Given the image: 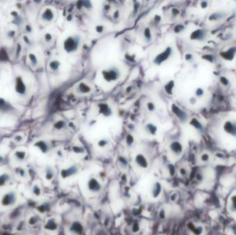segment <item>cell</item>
Wrapping results in <instances>:
<instances>
[{
    "instance_id": "4dcf8cb0",
    "label": "cell",
    "mask_w": 236,
    "mask_h": 235,
    "mask_svg": "<svg viewBox=\"0 0 236 235\" xmlns=\"http://www.w3.org/2000/svg\"><path fill=\"white\" fill-rule=\"evenodd\" d=\"M38 221H39L38 217H36V216H33V217H30L29 220H28V223L31 225H34L38 222Z\"/></svg>"
},
{
    "instance_id": "8fae6325",
    "label": "cell",
    "mask_w": 236,
    "mask_h": 235,
    "mask_svg": "<svg viewBox=\"0 0 236 235\" xmlns=\"http://www.w3.org/2000/svg\"><path fill=\"white\" fill-rule=\"evenodd\" d=\"M78 172V168L75 166H70L68 168H66V169H64L62 170L61 172V176H62V178L64 179H66V178L70 177L71 176L75 174Z\"/></svg>"
},
{
    "instance_id": "4fadbf2b",
    "label": "cell",
    "mask_w": 236,
    "mask_h": 235,
    "mask_svg": "<svg viewBox=\"0 0 236 235\" xmlns=\"http://www.w3.org/2000/svg\"><path fill=\"white\" fill-rule=\"evenodd\" d=\"M144 130L146 133L150 135L155 136L157 132V126L155 124L151 122H148L145 124L144 127Z\"/></svg>"
},
{
    "instance_id": "30bf717a",
    "label": "cell",
    "mask_w": 236,
    "mask_h": 235,
    "mask_svg": "<svg viewBox=\"0 0 236 235\" xmlns=\"http://www.w3.org/2000/svg\"><path fill=\"white\" fill-rule=\"evenodd\" d=\"M170 150L172 152L173 154L175 155H180L182 154L183 151V147L182 145L179 141H173L169 145Z\"/></svg>"
},
{
    "instance_id": "1f68e13d",
    "label": "cell",
    "mask_w": 236,
    "mask_h": 235,
    "mask_svg": "<svg viewBox=\"0 0 236 235\" xmlns=\"http://www.w3.org/2000/svg\"><path fill=\"white\" fill-rule=\"evenodd\" d=\"M98 145L101 148H104V147H106V145L108 144V141L107 139H100V141H98Z\"/></svg>"
},
{
    "instance_id": "d590c367",
    "label": "cell",
    "mask_w": 236,
    "mask_h": 235,
    "mask_svg": "<svg viewBox=\"0 0 236 235\" xmlns=\"http://www.w3.org/2000/svg\"><path fill=\"white\" fill-rule=\"evenodd\" d=\"M96 30L98 33H102L104 31V27L102 25H98L96 27Z\"/></svg>"
},
{
    "instance_id": "9a60e30c",
    "label": "cell",
    "mask_w": 236,
    "mask_h": 235,
    "mask_svg": "<svg viewBox=\"0 0 236 235\" xmlns=\"http://www.w3.org/2000/svg\"><path fill=\"white\" fill-rule=\"evenodd\" d=\"M172 111H173V113L175 115H176V116L180 119V120L183 121L186 119V113H184L182 110H181L180 108H178L177 106H176V105L172 106Z\"/></svg>"
},
{
    "instance_id": "c3c4849f",
    "label": "cell",
    "mask_w": 236,
    "mask_h": 235,
    "mask_svg": "<svg viewBox=\"0 0 236 235\" xmlns=\"http://www.w3.org/2000/svg\"><path fill=\"white\" fill-rule=\"evenodd\" d=\"M3 162H4V158H3V157L0 155V164H1V163H2Z\"/></svg>"
},
{
    "instance_id": "7c38bea8",
    "label": "cell",
    "mask_w": 236,
    "mask_h": 235,
    "mask_svg": "<svg viewBox=\"0 0 236 235\" xmlns=\"http://www.w3.org/2000/svg\"><path fill=\"white\" fill-rule=\"evenodd\" d=\"M55 14L52 9L46 8L41 15V19L46 22H51L54 20Z\"/></svg>"
},
{
    "instance_id": "7bdbcfd3",
    "label": "cell",
    "mask_w": 236,
    "mask_h": 235,
    "mask_svg": "<svg viewBox=\"0 0 236 235\" xmlns=\"http://www.w3.org/2000/svg\"><path fill=\"white\" fill-rule=\"evenodd\" d=\"M203 178H204L203 175H202V173H197V176H196V179H197V181H202Z\"/></svg>"
},
{
    "instance_id": "cb8c5ba5",
    "label": "cell",
    "mask_w": 236,
    "mask_h": 235,
    "mask_svg": "<svg viewBox=\"0 0 236 235\" xmlns=\"http://www.w3.org/2000/svg\"><path fill=\"white\" fill-rule=\"evenodd\" d=\"M26 152L23 150H18L15 152L14 154L15 158L16 159L17 161H18V162H23L26 158Z\"/></svg>"
},
{
    "instance_id": "484cf974",
    "label": "cell",
    "mask_w": 236,
    "mask_h": 235,
    "mask_svg": "<svg viewBox=\"0 0 236 235\" xmlns=\"http://www.w3.org/2000/svg\"><path fill=\"white\" fill-rule=\"evenodd\" d=\"M32 192H33V194L36 197L40 196V194L41 193L40 187H39V185L37 184L34 185L33 187H32Z\"/></svg>"
},
{
    "instance_id": "6da1fadb",
    "label": "cell",
    "mask_w": 236,
    "mask_h": 235,
    "mask_svg": "<svg viewBox=\"0 0 236 235\" xmlns=\"http://www.w3.org/2000/svg\"><path fill=\"white\" fill-rule=\"evenodd\" d=\"M81 39L79 34L71 35L65 39L63 43L64 50L68 54L75 52L79 48L81 44Z\"/></svg>"
},
{
    "instance_id": "3957f363",
    "label": "cell",
    "mask_w": 236,
    "mask_h": 235,
    "mask_svg": "<svg viewBox=\"0 0 236 235\" xmlns=\"http://www.w3.org/2000/svg\"><path fill=\"white\" fill-rule=\"evenodd\" d=\"M172 54H173V48H171V46L166 47V48L164 49L163 51H161L160 52H159L158 54L155 57V58H154L153 59V63L155 64L156 66L161 65L162 64L164 63V62H165L166 60H168L171 57V56L172 55Z\"/></svg>"
},
{
    "instance_id": "7a4b0ae2",
    "label": "cell",
    "mask_w": 236,
    "mask_h": 235,
    "mask_svg": "<svg viewBox=\"0 0 236 235\" xmlns=\"http://www.w3.org/2000/svg\"><path fill=\"white\" fill-rule=\"evenodd\" d=\"M102 76L103 79L108 82H113L117 81L120 77V72L115 66L105 68L102 71Z\"/></svg>"
},
{
    "instance_id": "bcb514c9",
    "label": "cell",
    "mask_w": 236,
    "mask_h": 235,
    "mask_svg": "<svg viewBox=\"0 0 236 235\" xmlns=\"http://www.w3.org/2000/svg\"><path fill=\"white\" fill-rule=\"evenodd\" d=\"M26 31L28 32V33H30V32L32 31V28L29 26H26Z\"/></svg>"
},
{
    "instance_id": "d6a6232c",
    "label": "cell",
    "mask_w": 236,
    "mask_h": 235,
    "mask_svg": "<svg viewBox=\"0 0 236 235\" xmlns=\"http://www.w3.org/2000/svg\"><path fill=\"white\" fill-rule=\"evenodd\" d=\"M44 40L46 43H50L53 41V35L51 33H47L44 35Z\"/></svg>"
},
{
    "instance_id": "f1b7e54d",
    "label": "cell",
    "mask_w": 236,
    "mask_h": 235,
    "mask_svg": "<svg viewBox=\"0 0 236 235\" xmlns=\"http://www.w3.org/2000/svg\"><path fill=\"white\" fill-rule=\"evenodd\" d=\"M134 143V137L131 134H129L126 137V143L128 146H131Z\"/></svg>"
},
{
    "instance_id": "d6986e66",
    "label": "cell",
    "mask_w": 236,
    "mask_h": 235,
    "mask_svg": "<svg viewBox=\"0 0 236 235\" xmlns=\"http://www.w3.org/2000/svg\"><path fill=\"white\" fill-rule=\"evenodd\" d=\"M45 227L46 229H47V230H48L51 231L55 230L56 229L58 228V223H57L55 220L54 219H51L47 221L46 223Z\"/></svg>"
},
{
    "instance_id": "4316f807",
    "label": "cell",
    "mask_w": 236,
    "mask_h": 235,
    "mask_svg": "<svg viewBox=\"0 0 236 235\" xmlns=\"http://www.w3.org/2000/svg\"><path fill=\"white\" fill-rule=\"evenodd\" d=\"M156 105L155 103H153V101H148L146 103V109L148 110V111L151 112V113H153L156 111Z\"/></svg>"
},
{
    "instance_id": "7402d4cb",
    "label": "cell",
    "mask_w": 236,
    "mask_h": 235,
    "mask_svg": "<svg viewBox=\"0 0 236 235\" xmlns=\"http://www.w3.org/2000/svg\"><path fill=\"white\" fill-rule=\"evenodd\" d=\"M10 179L11 177L8 174L3 173L0 174V187H3L6 185Z\"/></svg>"
},
{
    "instance_id": "2e32d148",
    "label": "cell",
    "mask_w": 236,
    "mask_h": 235,
    "mask_svg": "<svg viewBox=\"0 0 236 235\" xmlns=\"http://www.w3.org/2000/svg\"><path fill=\"white\" fill-rule=\"evenodd\" d=\"M188 228H189V230H191L195 235H202V234L204 232L203 227L200 226V225L196 226V225H194L193 223H189L188 225Z\"/></svg>"
},
{
    "instance_id": "603a6c76",
    "label": "cell",
    "mask_w": 236,
    "mask_h": 235,
    "mask_svg": "<svg viewBox=\"0 0 236 235\" xmlns=\"http://www.w3.org/2000/svg\"><path fill=\"white\" fill-rule=\"evenodd\" d=\"M35 145L44 153L47 152V151H48L49 149L48 143H46L45 141H43L37 142V143L35 144Z\"/></svg>"
},
{
    "instance_id": "ee69618b",
    "label": "cell",
    "mask_w": 236,
    "mask_h": 235,
    "mask_svg": "<svg viewBox=\"0 0 236 235\" xmlns=\"http://www.w3.org/2000/svg\"><path fill=\"white\" fill-rule=\"evenodd\" d=\"M22 139H23V137L20 135H17L15 137V141L17 142H21L22 141Z\"/></svg>"
},
{
    "instance_id": "ffe728a7",
    "label": "cell",
    "mask_w": 236,
    "mask_h": 235,
    "mask_svg": "<svg viewBox=\"0 0 236 235\" xmlns=\"http://www.w3.org/2000/svg\"><path fill=\"white\" fill-rule=\"evenodd\" d=\"M143 37L146 43H149L152 40V33L151 30L148 27H146L143 31Z\"/></svg>"
},
{
    "instance_id": "5bb4252c",
    "label": "cell",
    "mask_w": 236,
    "mask_h": 235,
    "mask_svg": "<svg viewBox=\"0 0 236 235\" xmlns=\"http://www.w3.org/2000/svg\"><path fill=\"white\" fill-rule=\"evenodd\" d=\"M83 227L79 222H74L70 227V232L73 235H80L82 233Z\"/></svg>"
},
{
    "instance_id": "ab89813d",
    "label": "cell",
    "mask_w": 236,
    "mask_h": 235,
    "mask_svg": "<svg viewBox=\"0 0 236 235\" xmlns=\"http://www.w3.org/2000/svg\"><path fill=\"white\" fill-rule=\"evenodd\" d=\"M73 150L77 153H81V152H83L84 150H83V148H81V147L75 146L73 148Z\"/></svg>"
},
{
    "instance_id": "ba28073f",
    "label": "cell",
    "mask_w": 236,
    "mask_h": 235,
    "mask_svg": "<svg viewBox=\"0 0 236 235\" xmlns=\"http://www.w3.org/2000/svg\"><path fill=\"white\" fill-rule=\"evenodd\" d=\"M135 162L140 168H142V169H145V168H148V163L147 161V159L146 157L142 154H138L137 155L136 157H135Z\"/></svg>"
},
{
    "instance_id": "60d3db41",
    "label": "cell",
    "mask_w": 236,
    "mask_h": 235,
    "mask_svg": "<svg viewBox=\"0 0 236 235\" xmlns=\"http://www.w3.org/2000/svg\"><path fill=\"white\" fill-rule=\"evenodd\" d=\"M83 6L86 8H91L92 6H91L90 1H83Z\"/></svg>"
},
{
    "instance_id": "44dd1931",
    "label": "cell",
    "mask_w": 236,
    "mask_h": 235,
    "mask_svg": "<svg viewBox=\"0 0 236 235\" xmlns=\"http://www.w3.org/2000/svg\"><path fill=\"white\" fill-rule=\"evenodd\" d=\"M48 66L51 71L57 72L59 71V69H60L61 66V63L58 60H53L49 63Z\"/></svg>"
},
{
    "instance_id": "74e56055",
    "label": "cell",
    "mask_w": 236,
    "mask_h": 235,
    "mask_svg": "<svg viewBox=\"0 0 236 235\" xmlns=\"http://www.w3.org/2000/svg\"><path fill=\"white\" fill-rule=\"evenodd\" d=\"M201 160L203 162H207L209 160V155L208 154H206V153L203 154L201 156Z\"/></svg>"
},
{
    "instance_id": "ac0fdd59",
    "label": "cell",
    "mask_w": 236,
    "mask_h": 235,
    "mask_svg": "<svg viewBox=\"0 0 236 235\" xmlns=\"http://www.w3.org/2000/svg\"><path fill=\"white\" fill-rule=\"evenodd\" d=\"M229 208V211L232 213H236V194L230 197Z\"/></svg>"
},
{
    "instance_id": "8d00e7d4",
    "label": "cell",
    "mask_w": 236,
    "mask_h": 235,
    "mask_svg": "<svg viewBox=\"0 0 236 235\" xmlns=\"http://www.w3.org/2000/svg\"><path fill=\"white\" fill-rule=\"evenodd\" d=\"M19 175L21 177H23L24 178L26 176V170L24 169H23V168H20V170H19V171L18 172Z\"/></svg>"
},
{
    "instance_id": "836d02e7",
    "label": "cell",
    "mask_w": 236,
    "mask_h": 235,
    "mask_svg": "<svg viewBox=\"0 0 236 235\" xmlns=\"http://www.w3.org/2000/svg\"><path fill=\"white\" fill-rule=\"evenodd\" d=\"M170 88H173V82H169L168 84L165 86V90H166L167 93H169L171 94V92H172V89H171Z\"/></svg>"
},
{
    "instance_id": "52a82bcc",
    "label": "cell",
    "mask_w": 236,
    "mask_h": 235,
    "mask_svg": "<svg viewBox=\"0 0 236 235\" xmlns=\"http://www.w3.org/2000/svg\"><path fill=\"white\" fill-rule=\"evenodd\" d=\"M98 112L104 117H111L113 115V111L108 104L102 103L98 105Z\"/></svg>"
},
{
    "instance_id": "277c9868",
    "label": "cell",
    "mask_w": 236,
    "mask_h": 235,
    "mask_svg": "<svg viewBox=\"0 0 236 235\" xmlns=\"http://www.w3.org/2000/svg\"><path fill=\"white\" fill-rule=\"evenodd\" d=\"M17 194L15 192H8L4 195L1 199V205L4 207H9L12 206L16 203Z\"/></svg>"
},
{
    "instance_id": "f546056e",
    "label": "cell",
    "mask_w": 236,
    "mask_h": 235,
    "mask_svg": "<svg viewBox=\"0 0 236 235\" xmlns=\"http://www.w3.org/2000/svg\"><path fill=\"white\" fill-rule=\"evenodd\" d=\"M28 57H29V59L31 62V64L34 66H35L37 64V57L35 56V55L33 54V53H30L29 55H28Z\"/></svg>"
},
{
    "instance_id": "f6af8a7d",
    "label": "cell",
    "mask_w": 236,
    "mask_h": 235,
    "mask_svg": "<svg viewBox=\"0 0 236 235\" xmlns=\"http://www.w3.org/2000/svg\"><path fill=\"white\" fill-rule=\"evenodd\" d=\"M128 128H129V130H135V129H136V126H135V125H133V124H129V126H128Z\"/></svg>"
},
{
    "instance_id": "9c48e42d",
    "label": "cell",
    "mask_w": 236,
    "mask_h": 235,
    "mask_svg": "<svg viewBox=\"0 0 236 235\" xmlns=\"http://www.w3.org/2000/svg\"><path fill=\"white\" fill-rule=\"evenodd\" d=\"M88 187L90 191L93 192H98L100 191L102 188V185L96 178H92L88 181Z\"/></svg>"
},
{
    "instance_id": "b9f144b4",
    "label": "cell",
    "mask_w": 236,
    "mask_h": 235,
    "mask_svg": "<svg viewBox=\"0 0 236 235\" xmlns=\"http://www.w3.org/2000/svg\"><path fill=\"white\" fill-rule=\"evenodd\" d=\"M180 173L181 175L184 176L187 174V171H186V170L184 168H180Z\"/></svg>"
},
{
    "instance_id": "83f0119b",
    "label": "cell",
    "mask_w": 236,
    "mask_h": 235,
    "mask_svg": "<svg viewBox=\"0 0 236 235\" xmlns=\"http://www.w3.org/2000/svg\"><path fill=\"white\" fill-rule=\"evenodd\" d=\"M66 125V124L65 121L60 120V121H57V122L54 125V127H55V128L58 129V130H62V129L65 128Z\"/></svg>"
},
{
    "instance_id": "5b68a950",
    "label": "cell",
    "mask_w": 236,
    "mask_h": 235,
    "mask_svg": "<svg viewBox=\"0 0 236 235\" xmlns=\"http://www.w3.org/2000/svg\"><path fill=\"white\" fill-rule=\"evenodd\" d=\"M15 91L20 95H24L26 92V86L21 77H18L15 79Z\"/></svg>"
},
{
    "instance_id": "d4e9b609",
    "label": "cell",
    "mask_w": 236,
    "mask_h": 235,
    "mask_svg": "<svg viewBox=\"0 0 236 235\" xmlns=\"http://www.w3.org/2000/svg\"><path fill=\"white\" fill-rule=\"evenodd\" d=\"M45 177L46 179L47 180H51L54 177V172H53V170L51 167H48V168L46 169L45 172Z\"/></svg>"
},
{
    "instance_id": "7dc6e473",
    "label": "cell",
    "mask_w": 236,
    "mask_h": 235,
    "mask_svg": "<svg viewBox=\"0 0 236 235\" xmlns=\"http://www.w3.org/2000/svg\"><path fill=\"white\" fill-rule=\"evenodd\" d=\"M24 39L26 41V43H30L29 39H28V38L27 37H26V36H24Z\"/></svg>"
},
{
    "instance_id": "e575fe53",
    "label": "cell",
    "mask_w": 236,
    "mask_h": 235,
    "mask_svg": "<svg viewBox=\"0 0 236 235\" xmlns=\"http://www.w3.org/2000/svg\"><path fill=\"white\" fill-rule=\"evenodd\" d=\"M7 108H8V106L6 105V101H4V100L1 99H0V110H3V109L6 110Z\"/></svg>"
},
{
    "instance_id": "f35d334b",
    "label": "cell",
    "mask_w": 236,
    "mask_h": 235,
    "mask_svg": "<svg viewBox=\"0 0 236 235\" xmlns=\"http://www.w3.org/2000/svg\"><path fill=\"white\" fill-rule=\"evenodd\" d=\"M119 17H120V12H119V10H115L113 15V19L115 20H117L119 18Z\"/></svg>"
},
{
    "instance_id": "8992f818",
    "label": "cell",
    "mask_w": 236,
    "mask_h": 235,
    "mask_svg": "<svg viewBox=\"0 0 236 235\" xmlns=\"http://www.w3.org/2000/svg\"><path fill=\"white\" fill-rule=\"evenodd\" d=\"M76 92H77L78 94H89L92 90V88H91V86L89 84H88L86 82H81L79 83L77 85L75 88Z\"/></svg>"
},
{
    "instance_id": "e0dca14e",
    "label": "cell",
    "mask_w": 236,
    "mask_h": 235,
    "mask_svg": "<svg viewBox=\"0 0 236 235\" xmlns=\"http://www.w3.org/2000/svg\"><path fill=\"white\" fill-rule=\"evenodd\" d=\"M162 192V185L158 182H156L155 184L153 185V189H152V196L154 198H157L159 197Z\"/></svg>"
}]
</instances>
